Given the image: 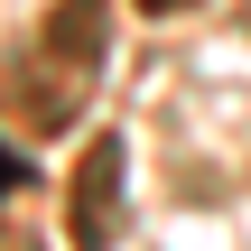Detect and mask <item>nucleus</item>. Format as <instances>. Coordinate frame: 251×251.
<instances>
[{"label": "nucleus", "instance_id": "2", "mask_svg": "<svg viewBox=\"0 0 251 251\" xmlns=\"http://www.w3.org/2000/svg\"><path fill=\"white\" fill-rule=\"evenodd\" d=\"M102 28H112L102 0H56V19H47V56H56L65 75H93V65H102Z\"/></svg>", "mask_w": 251, "mask_h": 251}, {"label": "nucleus", "instance_id": "3", "mask_svg": "<svg viewBox=\"0 0 251 251\" xmlns=\"http://www.w3.org/2000/svg\"><path fill=\"white\" fill-rule=\"evenodd\" d=\"M130 9H149V19H177V9H196V0H130Z\"/></svg>", "mask_w": 251, "mask_h": 251}, {"label": "nucleus", "instance_id": "1", "mask_svg": "<svg viewBox=\"0 0 251 251\" xmlns=\"http://www.w3.org/2000/svg\"><path fill=\"white\" fill-rule=\"evenodd\" d=\"M121 168H130L121 130H102V140L75 158V196H65V233H75V251H112V224H121Z\"/></svg>", "mask_w": 251, "mask_h": 251}]
</instances>
